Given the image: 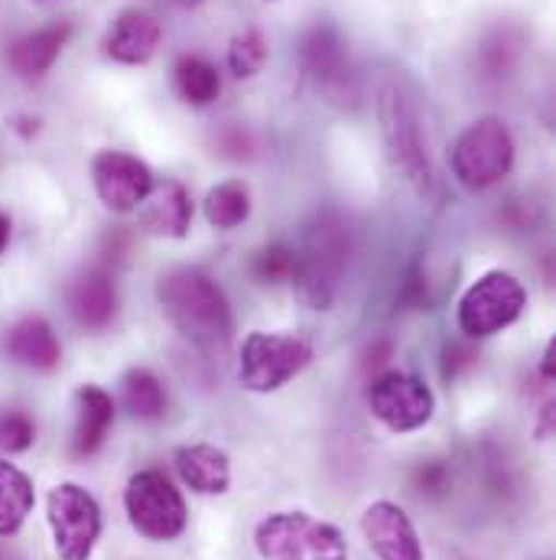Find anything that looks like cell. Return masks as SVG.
<instances>
[{"label":"cell","mask_w":556,"mask_h":560,"mask_svg":"<svg viewBox=\"0 0 556 560\" xmlns=\"http://www.w3.org/2000/svg\"><path fill=\"white\" fill-rule=\"evenodd\" d=\"M378 121H381V140L391 166L414 186L417 196L439 199L442 183L429 153L417 89L398 72L388 75L378 89Z\"/></svg>","instance_id":"1"},{"label":"cell","mask_w":556,"mask_h":560,"mask_svg":"<svg viewBox=\"0 0 556 560\" xmlns=\"http://www.w3.org/2000/svg\"><path fill=\"white\" fill-rule=\"evenodd\" d=\"M163 316L199 349H222L232 336V306L222 287L196 268H169L156 278Z\"/></svg>","instance_id":"2"},{"label":"cell","mask_w":556,"mask_h":560,"mask_svg":"<svg viewBox=\"0 0 556 560\" xmlns=\"http://www.w3.org/2000/svg\"><path fill=\"white\" fill-rule=\"evenodd\" d=\"M299 255V268H296V293L309 310H329L342 275L348 268V255H352V242H348V229L332 219L322 215L309 232H306V245Z\"/></svg>","instance_id":"3"},{"label":"cell","mask_w":556,"mask_h":560,"mask_svg":"<svg viewBox=\"0 0 556 560\" xmlns=\"http://www.w3.org/2000/svg\"><path fill=\"white\" fill-rule=\"evenodd\" d=\"M125 512L131 528L153 545L179 541L189 528V509L173 479L159 469H138L125 486Z\"/></svg>","instance_id":"4"},{"label":"cell","mask_w":556,"mask_h":560,"mask_svg":"<svg viewBox=\"0 0 556 560\" xmlns=\"http://www.w3.org/2000/svg\"><path fill=\"white\" fill-rule=\"evenodd\" d=\"M312 362V346L293 332H251L238 355V385L251 395H274Z\"/></svg>","instance_id":"5"},{"label":"cell","mask_w":556,"mask_h":560,"mask_svg":"<svg viewBox=\"0 0 556 560\" xmlns=\"http://www.w3.org/2000/svg\"><path fill=\"white\" fill-rule=\"evenodd\" d=\"M46 522L59 560H92L105 532L98 499L79 482H59L49 489Z\"/></svg>","instance_id":"6"},{"label":"cell","mask_w":556,"mask_h":560,"mask_svg":"<svg viewBox=\"0 0 556 560\" xmlns=\"http://www.w3.org/2000/svg\"><path fill=\"white\" fill-rule=\"evenodd\" d=\"M514 166V138L501 118H478L452 147V176L469 189L482 192L501 183Z\"/></svg>","instance_id":"7"},{"label":"cell","mask_w":556,"mask_h":560,"mask_svg":"<svg viewBox=\"0 0 556 560\" xmlns=\"http://www.w3.org/2000/svg\"><path fill=\"white\" fill-rule=\"evenodd\" d=\"M528 306V290L511 271H488L475 280L456 310L459 329L469 339H488L521 319Z\"/></svg>","instance_id":"8"},{"label":"cell","mask_w":556,"mask_h":560,"mask_svg":"<svg viewBox=\"0 0 556 560\" xmlns=\"http://www.w3.org/2000/svg\"><path fill=\"white\" fill-rule=\"evenodd\" d=\"M368 411L391 433H417L436 415V395L429 385L401 369H388L368 385Z\"/></svg>","instance_id":"9"},{"label":"cell","mask_w":556,"mask_h":560,"mask_svg":"<svg viewBox=\"0 0 556 560\" xmlns=\"http://www.w3.org/2000/svg\"><path fill=\"white\" fill-rule=\"evenodd\" d=\"M299 62H303L306 79H312L316 89H322L326 95H332L339 102L355 98V69L348 59V43L335 23L322 20L303 33Z\"/></svg>","instance_id":"10"},{"label":"cell","mask_w":556,"mask_h":560,"mask_svg":"<svg viewBox=\"0 0 556 560\" xmlns=\"http://www.w3.org/2000/svg\"><path fill=\"white\" fill-rule=\"evenodd\" d=\"M92 183L105 209L128 215L143 206V199L153 192L156 179L153 170L125 150H98L92 156Z\"/></svg>","instance_id":"11"},{"label":"cell","mask_w":556,"mask_h":560,"mask_svg":"<svg viewBox=\"0 0 556 560\" xmlns=\"http://www.w3.org/2000/svg\"><path fill=\"white\" fill-rule=\"evenodd\" d=\"M362 538L378 560H426L411 515L391 499H378L362 512Z\"/></svg>","instance_id":"12"},{"label":"cell","mask_w":556,"mask_h":560,"mask_svg":"<svg viewBox=\"0 0 556 560\" xmlns=\"http://www.w3.org/2000/svg\"><path fill=\"white\" fill-rule=\"evenodd\" d=\"M72 405H75V418H72L69 450H72L75 459H88L108 443V433H111L115 418H118V405L98 385H82L75 392Z\"/></svg>","instance_id":"13"},{"label":"cell","mask_w":556,"mask_h":560,"mask_svg":"<svg viewBox=\"0 0 556 560\" xmlns=\"http://www.w3.org/2000/svg\"><path fill=\"white\" fill-rule=\"evenodd\" d=\"M159 43H163L159 20L150 10L128 7L111 23V30L105 36V52H108V59H115L121 66H146L156 56Z\"/></svg>","instance_id":"14"},{"label":"cell","mask_w":556,"mask_h":560,"mask_svg":"<svg viewBox=\"0 0 556 560\" xmlns=\"http://www.w3.org/2000/svg\"><path fill=\"white\" fill-rule=\"evenodd\" d=\"M3 352L10 362L29 369V372H52L62 362V346L52 332V326L43 316H20L3 332Z\"/></svg>","instance_id":"15"},{"label":"cell","mask_w":556,"mask_h":560,"mask_svg":"<svg viewBox=\"0 0 556 560\" xmlns=\"http://www.w3.org/2000/svg\"><path fill=\"white\" fill-rule=\"evenodd\" d=\"M69 313L72 319L88 329L102 332L118 316V287L105 268H85L79 278L69 283Z\"/></svg>","instance_id":"16"},{"label":"cell","mask_w":556,"mask_h":560,"mask_svg":"<svg viewBox=\"0 0 556 560\" xmlns=\"http://www.w3.org/2000/svg\"><path fill=\"white\" fill-rule=\"evenodd\" d=\"M176 476L196 495H225L232 489V459L215 443H186L173 456Z\"/></svg>","instance_id":"17"},{"label":"cell","mask_w":556,"mask_h":560,"mask_svg":"<svg viewBox=\"0 0 556 560\" xmlns=\"http://www.w3.org/2000/svg\"><path fill=\"white\" fill-rule=\"evenodd\" d=\"M69 36H72V23H66V20H62V23L39 26V30H33V33H26V36H20V39L10 43V49H7V66H10L20 79H26V82L43 79V75L56 66V59L62 56Z\"/></svg>","instance_id":"18"},{"label":"cell","mask_w":556,"mask_h":560,"mask_svg":"<svg viewBox=\"0 0 556 560\" xmlns=\"http://www.w3.org/2000/svg\"><path fill=\"white\" fill-rule=\"evenodd\" d=\"M140 225L159 238H186L192 229V199L189 189L176 179L153 186V192L140 206Z\"/></svg>","instance_id":"19"},{"label":"cell","mask_w":556,"mask_h":560,"mask_svg":"<svg viewBox=\"0 0 556 560\" xmlns=\"http://www.w3.org/2000/svg\"><path fill=\"white\" fill-rule=\"evenodd\" d=\"M309 525L306 512H274L258 522L255 548L261 560H306L309 558Z\"/></svg>","instance_id":"20"},{"label":"cell","mask_w":556,"mask_h":560,"mask_svg":"<svg viewBox=\"0 0 556 560\" xmlns=\"http://www.w3.org/2000/svg\"><path fill=\"white\" fill-rule=\"evenodd\" d=\"M33 509H36L33 479L16 463L0 456V538H13L26 525Z\"/></svg>","instance_id":"21"},{"label":"cell","mask_w":556,"mask_h":560,"mask_svg":"<svg viewBox=\"0 0 556 560\" xmlns=\"http://www.w3.org/2000/svg\"><path fill=\"white\" fill-rule=\"evenodd\" d=\"M173 92L179 95V102H186L192 108H205L218 98L222 75L202 56H179L173 66Z\"/></svg>","instance_id":"22"},{"label":"cell","mask_w":556,"mask_h":560,"mask_svg":"<svg viewBox=\"0 0 556 560\" xmlns=\"http://www.w3.org/2000/svg\"><path fill=\"white\" fill-rule=\"evenodd\" d=\"M205 222L218 232H232L248 222L251 215V189L241 179H225L215 189H209L202 202Z\"/></svg>","instance_id":"23"},{"label":"cell","mask_w":556,"mask_h":560,"mask_svg":"<svg viewBox=\"0 0 556 560\" xmlns=\"http://www.w3.org/2000/svg\"><path fill=\"white\" fill-rule=\"evenodd\" d=\"M121 405L134 420H159L166 415V388L150 369H131L121 378Z\"/></svg>","instance_id":"24"},{"label":"cell","mask_w":556,"mask_h":560,"mask_svg":"<svg viewBox=\"0 0 556 560\" xmlns=\"http://www.w3.org/2000/svg\"><path fill=\"white\" fill-rule=\"evenodd\" d=\"M271 59V46L268 36L258 26H248L241 33L232 36L228 43V69L235 79H255Z\"/></svg>","instance_id":"25"},{"label":"cell","mask_w":556,"mask_h":560,"mask_svg":"<svg viewBox=\"0 0 556 560\" xmlns=\"http://www.w3.org/2000/svg\"><path fill=\"white\" fill-rule=\"evenodd\" d=\"M296 268H299V255L286 242H274V245L261 248L251 261V275L261 283H271V287L274 283H293Z\"/></svg>","instance_id":"26"},{"label":"cell","mask_w":556,"mask_h":560,"mask_svg":"<svg viewBox=\"0 0 556 560\" xmlns=\"http://www.w3.org/2000/svg\"><path fill=\"white\" fill-rule=\"evenodd\" d=\"M36 443V420L20 408L0 411V456L26 453Z\"/></svg>","instance_id":"27"},{"label":"cell","mask_w":556,"mask_h":560,"mask_svg":"<svg viewBox=\"0 0 556 560\" xmlns=\"http://www.w3.org/2000/svg\"><path fill=\"white\" fill-rule=\"evenodd\" d=\"M306 560H348V541L332 522L309 525V558Z\"/></svg>","instance_id":"28"},{"label":"cell","mask_w":556,"mask_h":560,"mask_svg":"<svg viewBox=\"0 0 556 560\" xmlns=\"http://www.w3.org/2000/svg\"><path fill=\"white\" fill-rule=\"evenodd\" d=\"M215 147H218V153L228 156V160H248V156L255 153L258 143H255L248 128H241V125H225V128L215 135Z\"/></svg>","instance_id":"29"},{"label":"cell","mask_w":556,"mask_h":560,"mask_svg":"<svg viewBox=\"0 0 556 560\" xmlns=\"http://www.w3.org/2000/svg\"><path fill=\"white\" fill-rule=\"evenodd\" d=\"M442 482H446V469L442 466H423L419 469V486H426L419 492H436V489H442Z\"/></svg>","instance_id":"30"},{"label":"cell","mask_w":556,"mask_h":560,"mask_svg":"<svg viewBox=\"0 0 556 560\" xmlns=\"http://www.w3.org/2000/svg\"><path fill=\"white\" fill-rule=\"evenodd\" d=\"M554 372H556V342H554V339H551V342H547V349H544L541 375H544L547 382H554Z\"/></svg>","instance_id":"31"},{"label":"cell","mask_w":556,"mask_h":560,"mask_svg":"<svg viewBox=\"0 0 556 560\" xmlns=\"http://www.w3.org/2000/svg\"><path fill=\"white\" fill-rule=\"evenodd\" d=\"M7 245H10V215L0 212V255L7 252Z\"/></svg>","instance_id":"32"},{"label":"cell","mask_w":556,"mask_h":560,"mask_svg":"<svg viewBox=\"0 0 556 560\" xmlns=\"http://www.w3.org/2000/svg\"><path fill=\"white\" fill-rule=\"evenodd\" d=\"M176 7H186V10H192V7H199L202 0H173Z\"/></svg>","instance_id":"33"},{"label":"cell","mask_w":556,"mask_h":560,"mask_svg":"<svg viewBox=\"0 0 556 560\" xmlns=\"http://www.w3.org/2000/svg\"><path fill=\"white\" fill-rule=\"evenodd\" d=\"M39 3H46V0H39Z\"/></svg>","instance_id":"34"}]
</instances>
